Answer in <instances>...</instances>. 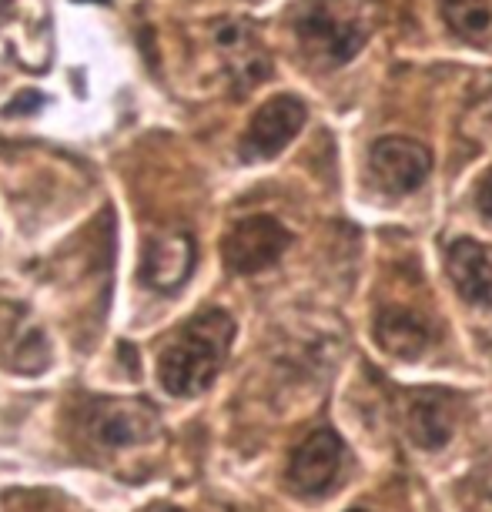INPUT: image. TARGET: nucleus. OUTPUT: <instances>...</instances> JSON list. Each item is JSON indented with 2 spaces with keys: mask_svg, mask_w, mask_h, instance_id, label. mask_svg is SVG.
Instances as JSON below:
<instances>
[{
  "mask_svg": "<svg viewBox=\"0 0 492 512\" xmlns=\"http://www.w3.org/2000/svg\"><path fill=\"white\" fill-rule=\"evenodd\" d=\"M476 205H479L482 215L492 218V171L479 181V188H476Z\"/></svg>",
  "mask_w": 492,
  "mask_h": 512,
  "instance_id": "15",
  "label": "nucleus"
},
{
  "mask_svg": "<svg viewBox=\"0 0 492 512\" xmlns=\"http://www.w3.org/2000/svg\"><path fill=\"white\" fill-rule=\"evenodd\" d=\"M429 171H432V154L416 138L392 134V138L375 141L369 151V175L375 181V188L389 198H405L412 191H419L426 185Z\"/></svg>",
  "mask_w": 492,
  "mask_h": 512,
  "instance_id": "5",
  "label": "nucleus"
},
{
  "mask_svg": "<svg viewBox=\"0 0 492 512\" xmlns=\"http://www.w3.org/2000/svg\"><path fill=\"white\" fill-rule=\"evenodd\" d=\"M235 342V318L221 308H205L178 328L158 359V379L164 392L178 399H195L215 385Z\"/></svg>",
  "mask_w": 492,
  "mask_h": 512,
  "instance_id": "2",
  "label": "nucleus"
},
{
  "mask_svg": "<svg viewBox=\"0 0 492 512\" xmlns=\"http://www.w3.org/2000/svg\"><path fill=\"white\" fill-rule=\"evenodd\" d=\"M382 0H302L295 11L298 51L318 71L345 67L382 24Z\"/></svg>",
  "mask_w": 492,
  "mask_h": 512,
  "instance_id": "1",
  "label": "nucleus"
},
{
  "mask_svg": "<svg viewBox=\"0 0 492 512\" xmlns=\"http://www.w3.org/2000/svg\"><path fill=\"white\" fill-rule=\"evenodd\" d=\"M292 245V235L282 221L272 215H252L241 218L235 228L221 241V255H225L228 272L235 275H258L272 268L278 258Z\"/></svg>",
  "mask_w": 492,
  "mask_h": 512,
  "instance_id": "4",
  "label": "nucleus"
},
{
  "mask_svg": "<svg viewBox=\"0 0 492 512\" xmlns=\"http://www.w3.org/2000/svg\"><path fill=\"white\" fill-rule=\"evenodd\" d=\"M164 512H181V509H164Z\"/></svg>",
  "mask_w": 492,
  "mask_h": 512,
  "instance_id": "16",
  "label": "nucleus"
},
{
  "mask_svg": "<svg viewBox=\"0 0 492 512\" xmlns=\"http://www.w3.org/2000/svg\"><path fill=\"white\" fill-rule=\"evenodd\" d=\"M446 272L456 292L476 308H492V248L459 238L446 251Z\"/></svg>",
  "mask_w": 492,
  "mask_h": 512,
  "instance_id": "11",
  "label": "nucleus"
},
{
  "mask_svg": "<svg viewBox=\"0 0 492 512\" xmlns=\"http://www.w3.org/2000/svg\"><path fill=\"white\" fill-rule=\"evenodd\" d=\"M345 462V442L335 436L332 429H315L312 436L295 446L292 459H288V486L298 496H322L339 482Z\"/></svg>",
  "mask_w": 492,
  "mask_h": 512,
  "instance_id": "8",
  "label": "nucleus"
},
{
  "mask_svg": "<svg viewBox=\"0 0 492 512\" xmlns=\"http://www.w3.org/2000/svg\"><path fill=\"white\" fill-rule=\"evenodd\" d=\"M215 51L225 64V74L231 88L238 94L258 88L268 74H272V57L265 51V41L255 24L225 17L215 24Z\"/></svg>",
  "mask_w": 492,
  "mask_h": 512,
  "instance_id": "6",
  "label": "nucleus"
},
{
  "mask_svg": "<svg viewBox=\"0 0 492 512\" xmlns=\"http://www.w3.org/2000/svg\"><path fill=\"white\" fill-rule=\"evenodd\" d=\"M375 342L395 359H419L429 349V328L426 322L409 312V308H382L375 318Z\"/></svg>",
  "mask_w": 492,
  "mask_h": 512,
  "instance_id": "12",
  "label": "nucleus"
},
{
  "mask_svg": "<svg viewBox=\"0 0 492 512\" xmlns=\"http://www.w3.org/2000/svg\"><path fill=\"white\" fill-rule=\"evenodd\" d=\"M195 238L188 231H154L141 251V282L154 292H178L195 272Z\"/></svg>",
  "mask_w": 492,
  "mask_h": 512,
  "instance_id": "9",
  "label": "nucleus"
},
{
  "mask_svg": "<svg viewBox=\"0 0 492 512\" xmlns=\"http://www.w3.org/2000/svg\"><path fill=\"white\" fill-rule=\"evenodd\" d=\"M456 429V399L446 389H412L405 395V436L419 449H442Z\"/></svg>",
  "mask_w": 492,
  "mask_h": 512,
  "instance_id": "10",
  "label": "nucleus"
},
{
  "mask_svg": "<svg viewBox=\"0 0 492 512\" xmlns=\"http://www.w3.org/2000/svg\"><path fill=\"white\" fill-rule=\"evenodd\" d=\"M355 512H365V509H355Z\"/></svg>",
  "mask_w": 492,
  "mask_h": 512,
  "instance_id": "17",
  "label": "nucleus"
},
{
  "mask_svg": "<svg viewBox=\"0 0 492 512\" xmlns=\"http://www.w3.org/2000/svg\"><path fill=\"white\" fill-rule=\"evenodd\" d=\"M308 121L305 104L295 94H278V98L265 101L262 108L252 114L248 131L241 138V158L245 161H268L278 151H285L298 134H302Z\"/></svg>",
  "mask_w": 492,
  "mask_h": 512,
  "instance_id": "7",
  "label": "nucleus"
},
{
  "mask_svg": "<svg viewBox=\"0 0 492 512\" xmlns=\"http://www.w3.org/2000/svg\"><path fill=\"white\" fill-rule=\"evenodd\" d=\"M77 429L101 459L138 456L161 439L158 409L148 399H91L77 412Z\"/></svg>",
  "mask_w": 492,
  "mask_h": 512,
  "instance_id": "3",
  "label": "nucleus"
},
{
  "mask_svg": "<svg viewBox=\"0 0 492 512\" xmlns=\"http://www.w3.org/2000/svg\"><path fill=\"white\" fill-rule=\"evenodd\" d=\"M449 31L466 41H482L492 31V0H439Z\"/></svg>",
  "mask_w": 492,
  "mask_h": 512,
  "instance_id": "13",
  "label": "nucleus"
},
{
  "mask_svg": "<svg viewBox=\"0 0 492 512\" xmlns=\"http://www.w3.org/2000/svg\"><path fill=\"white\" fill-rule=\"evenodd\" d=\"M466 124L482 134H492V71L479 74L469 88L466 101Z\"/></svg>",
  "mask_w": 492,
  "mask_h": 512,
  "instance_id": "14",
  "label": "nucleus"
}]
</instances>
